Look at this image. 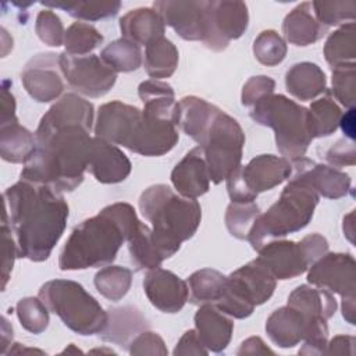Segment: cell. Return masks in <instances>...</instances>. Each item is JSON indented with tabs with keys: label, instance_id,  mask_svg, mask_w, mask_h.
Here are the masks:
<instances>
[{
	"label": "cell",
	"instance_id": "obj_1",
	"mask_svg": "<svg viewBox=\"0 0 356 356\" xmlns=\"http://www.w3.org/2000/svg\"><path fill=\"white\" fill-rule=\"evenodd\" d=\"M18 257L44 261L60 241L68 218V204L54 189L19 179L3 193Z\"/></svg>",
	"mask_w": 356,
	"mask_h": 356
},
{
	"label": "cell",
	"instance_id": "obj_2",
	"mask_svg": "<svg viewBox=\"0 0 356 356\" xmlns=\"http://www.w3.org/2000/svg\"><path fill=\"white\" fill-rule=\"evenodd\" d=\"M90 128L79 122H51L40 118L36 146L25 160L21 179L71 192L83 181L92 140Z\"/></svg>",
	"mask_w": 356,
	"mask_h": 356
},
{
	"label": "cell",
	"instance_id": "obj_3",
	"mask_svg": "<svg viewBox=\"0 0 356 356\" xmlns=\"http://www.w3.org/2000/svg\"><path fill=\"white\" fill-rule=\"evenodd\" d=\"M139 222L129 203L106 206L72 229L58 257L60 270H85L113 263Z\"/></svg>",
	"mask_w": 356,
	"mask_h": 356
},
{
	"label": "cell",
	"instance_id": "obj_4",
	"mask_svg": "<svg viewBox=\"0 0 356 356\" xmlns=\"http://www.w3.org/2000/svg\"><path fill=\"white\" fill-rule=\"evenodd\" d=\"M95 134L147 157L168 153L179 138L174 122L147 115L143 110L120 100L99 107Z\"/></svg>",
	"mask_w": 356,
	"mask_h": 356
},
{
	"label": "cell",
	"instance_id": "obj_5",
	"mask_svg": "<svg viewBox=\"0 0 356 356\" xmlns=\"http://www.w3.org/2000/svg\"><path fill=\"white\" fill-rule=\"evenodd\" d=\"M139 209L152 224V238L163 260L174 256L181 243L193 236L202 218L196 199L178 195L165 184L145 189L139 197Z\"/></svg>",
	"mask_w": 356,
	"mask_h": 356
},
{
	"label": "cell",
	"instance_id": "obj_6",
	"mask_svg": "<svg viewBox=\"0 0 356 356\" xmlns=\"http://www.w3.org/2000/svg\"><path fill=\"white\" fill-rule=\"evenodd\" d=\"M289 178L280 199L266 213H260L253 222L246 241L254 250L274 239L303 229L314 214L320 195L293 164Z\"/></svg>",
	"mask_w": 356,
	"mask_h": 356
},
{
	"label": "cell",
	"instance_id": "obj_7",
	"mask_svg": "<svg viewBox=\"0 0 356 356\" xmlns=\"http://www.w3.org/2000/svg\"><path fill=\"white\" fill-rule=\"evenodd\" d=\"M250 117L275 134V145L289 161L306 154L313 140L309 128V110L284 95H267L252 106Z\"/></svg>",
	"mask_w": 356,
	"mask_h": 356
},
{
	"label": "cell",
	"instance_id": "obj_8",
	"mask_svg": "<svg viewBox=\"0 0 356 356\" xmlns=\"http://www.w3.org/2000/svg\"><path fill=\"white\" fill-rule=\"evenodd\" d=\"M38 296L49 312L57 314L64 325L79 335L100 334L107 324V312L75 281H47L40 286Z\"/></svg>",
	"mask_w": 356,
	"mask_h": 356
},
{
	"label": "cell",
	"instance_id": "obj_9",
	"mask_svg": "<svg viewBox=\"0 0 356 356\" xmlns=\"http://www.w3.org/2000/svg\"><path fill=\"white\" fill-rule=\"evenodd\" d=\"M243 145L245 134L239 122L218 110L199 143L213 184L227 179L241 165Z\"/></svg>",
	"mask_w": 356,
	"mask_h": 356
},
{
	"label": "cell",
	"instance_id": "obj_10",
	"mask_svg": "<svg viewBox=\"0 0 356 356\" xmlns=\"http://www.w3.org/2000/svg\"><path fill=\"white\" fill-rule=\"evenodd\" d=\"M327 250V239L316 232L306 235L299 242L274 239L257 250L256 259L275 280H291L307 271Z\"/></svg>",
	"mask_w": 356,
	"mask_h": 356
},
{
	"label": "cell",
	"instance_id": "obj_11",
	"mask_svg": "<svg viewBox=\"0 0 356 356\" xmlns=\"http://www.w3.org/2000/svg\"><path fill=\"white\" fill-rule=\"evenodd\" d=\"M291 174L292 163L288 159L260 154L227 177V191L232 202H254L259 193L278 186Z\"/></svg>",
	"mask_w": 356,
	"mask_h": 356
},
{
	"label": "cell",
	"instance_id": "obj_12",
	"mask_svg": "<svg viewBox=\"0 0 356 356\" xmlns=\"http://www.w3.org/2000/svg\"><path fill=\"white\" fill-rule=\"evenodd\" d=\"M248 6L238 0L206 1L203 43L213 51L225 50L248 29Z\"/></svg>",
	"mask_w": 356,
	"mask_h": 356
},
{
	"label": "cell",
	"instance_id": "obj_13",
	"mask_svg": "<svg viewBox=\"0 0 356 356\" xmlns=\"http://www.w3.org/2000/svg\"><path fill=\"white\" fill-rule=\"evenodd\" d=\"M58 63L67 83L88 97L104 96L117 79V72L95 54L71 56L64 51L58 54Z\"/></svg>",
	"mask_w": 356,
	"mask_h": 356
},
{
	"label": "cell",
	"instance_id": "obj_14",
	"mask_svg": "<svg viewBox=\"0 0 356 356\" xmlns=\"http://www.w3.org/2000/svg\"><path fill=\"white\" fill-rule=\"evenodd\" d=\"M307 281L316 288L335 292L342 298L355 296L356 263L349 253H325L313 263Z\"/></svg>",
	"mask_w": 356,
	"mask_h": 356
},
{
	"label": "cell",
	"instance_id": "obj_15",
	"mask_svg": "<svg viewBox=\"0 0 356 356\" xmlns=\"http://www.w3.org/2000/svg\"><path fill=\"white\" fill-rule=\"evenodd\" d=\"M58 54L40 53L32 57L21 72V82L28 95L39 102L56 100L64 90Z\"/></svg>",
	"mask_w": 356,
	"mask_h": 356
},
{
	"label": "cell",
	"instance_id": "obj_16",
	"mask_svg": "<svg viewBox=\"0 0 356 356\" xmlns=\"http://www.w3.org/2000/svg\"><path fill=\"white\" fill-rule=\"evenodd\" d=\"M153 8L164 25L171 26L185 40H203L206 1L163 0L154 1Z\"/></svg>",
	"mask_w": 356,
	"mask_h": 356
},
{
	"label": "cell",
	"instance_id": "obj_17",
	"mask_svg": "<svg viewBox=\"0 0 356 356\" xmlns=\"http://www.w3.org/2000/svg\"><path fill=\"white\" fill-rule=\"evenodd\" d=\"M143 289L150 303L163 313H178L189 298L188 284L174 273L160 267L146 273Z\"/></svg>",
	"mask_w": 356,
	"mask_h": 356
},
{
	"label": "cell",
	"instance_id": "obj_18",
	"mask_svg": "<svg viewBox=\"0 0 356 356\" xmlns=\"http://www.w3.org/2000/svg\"><path fill=\"white\" fill-rule=\"evenodd\" d=\"M131 161L114 143L95 136L88 171L102 184H118L131 174Z\"/></svg>",
	"mask_w": 356,
	"mask_h": 356
},
{
	"label": "cell",
	"instance_id": "obj_19",
	"mask_svg": "<svg viewBox=\"0 0 356 356\" xmlns=\"http://www.w3.org/2000/svg\"><path fill=\"white\" fill-rule=\"evenodd\" d=\"M171 182L179 195L189 199H196L209 191L210 175L200 146L189 150L174 167Z\"/></svg>",
	"mask_w": 356,
	"mask_h": 356
},
{
	"label": "cell",
	"instance_id": "obj_20",
	"mask_svg": "<svg viewBox=\"0 0 356 356\" xmlns=\"http://www.w3.org/2000/svg\"><path fill=\"white\" fill-rule=\"evenodd\" d=\"M195 331L209 352H222L232 337L234 321L211 303L200 305L195 314Z\"/></svg>",
	"mask_w": 356,
	"mask_h": 356
},
{
	"label": "cell",
	"instance_id": "obj_21",
	"mask_svg": "<svg viewBox=\"0 0 356 356\" xmlns=\"http://www.w3.org/2000/svg\"><path fill=\"white\" fill-rule=\"evenodd\" d=\"M292 164L302 171L309 184L320 196L328 199H339L350 191L349 175L335 167L317 164L305 157L292 160Z\"/></svg>",
	"mask_w": 356,
	"mask_h": 356
},
{
	"label": "cell",
	"instance_id": "obj_22",
	"mask_svg": "<svg viewBox=\"0 0 356 356\" xmlns=\"http://www.w3.org/2000/svg\"><path fill=\"white\" fill-rule=\"evenodd\" d=\"M108 320L99 337L104 342H111L128 349L129 343L149 328L145 316L134 306L110 307Z\"/></svg>",
	"mask_w": 356,
	"mask_h": 356
},
{
	"label": "cell",
	"instance_id": "obj_23",
	"mask_svg": "<svg viewBox=\"0 0 356 356\" xmlns=\"http://www.w3.org/2000/svg\"><path fill=\"white\" fill-rule=\"evenodd\" d=\"M165 25L154 8L140 7L128 11L120 18V31L124 39L147 46L164 36Z\"/></svg>",
	"mask_w": 356,
	"mask_h": 356
},
{
	"label": "cell",
	"instance_id": "obj_24",
	"mask_svg": "<svg viewBox=\"0 0 356 356\" xmlns=\"http://www.w3.org/2000/svg\"><path fill=\"white\" fill-rule=\"evenodd\" d=\"M288 305L298 309L310 323H327L337 310L335 298L325 289L299 285L288 296Z\"/></svg>",
	"mask_w": 356,
	"mask_h": 356
},
{
	"label": "cell",
	"instance_id": "obj_25",
	"mask_svg": "<svg viewBox=\"0 0 356 356\" xmlns=\"http://www.w3.org/2000/svg\"><path fill=\"white\" fill-rule=\"evenodd\" d=\"M220 108L204 99L186 96L178 102L177 125L193 140L200 143L210 122Z\"/></svg>",
	"mask_w": 356,
	"mask_h": 356
},
{
	"label": "cell",
	"instance_id": "obj_26",
	"mask_svg": "<svg viewBox=\"0 0 356 356\" xmlns=\"http://www.w3.org/2000/svg\"><path fill=\"white\" fill-rule=\"evenodd\" d=\"M324 29L316 21L312 3L305 1L298 4L292 11L286 14L282 22V33L286 42L295 46H307L317 42Z\"/></svg>",
	"mask_w": 356,
	"mask_h": 356
},
{
	"label": "cell",
	"instance_id": "obj_27",
	"mask_svg": "<svg viewBox=\"0 0 356 356\" xmlns=\"http://www.w3.org/2000/svg\"><path fill=\"white\" fill-rule=\"evenodd\" d=\"M138 95L143 103V113L147 115L171 121L177 125L178 103L172 88L159 79L143 81L138 88Z\"/></svg>",
	"mask_w": 356,
	"mask_h": 356
},
{
	"label": "cell",
	"instance_id": "obj_28",
	"mask_svg": "<svg viewBox=\"0 0 356 356\" xmlns=\"http://www.w3.org/2000/svg\"><path fill=\"white\" fill-rule=\"evenodd\" d=\"M325 74L323 70L309 61L293 64L285 75L286 90L299 100H313L325 92Z\"/></svg>",
	"mask_w": 356,
	"mask_h": 356
},
{
	"label": "cell",
	"instance_id": "obj_29",
	"mask_svg": "<svg viewBox=\"0 0 356 356\" xmlns=\"http://www.w3.org/2000/svg\"><path fill=\"white\" fill-rule=\"evenodd\" d=\"M36 146V136L18 120L0 122V154L8 163H25Z\"/></svg>",
	"mask_w": 356,
	"mask_h": 356
},
{
	"label": "cell",
	"instance_id": "obj_30",
	"mask_svg": "<svg viewBox=\"0 0 356 356\" xmlns=\"http://www.w3.org/2000/svg\"><path fill=\"white\" fill-rule=\"evenodd\" d=\"M231 274L241 282L254 306L267 302L277 286V280L257 259L239 267Z\"/></svg>",
	"mask_w": 356,
	"mask_h": 356
},
{
	"label": "cell",
	"instance_id": "obj_31",
	"mask_svg": "<svg viewBox=\"0 0 356 356\" xmlns=\"http://www.w3.org/2000/svg\"><path fill=\"white\" fill-rule=\"evenodd\" d=\"M178 58L179 54L175 44L163 36L146 46L143 65L152 79H161L175 72Z\"/></svg>",
	"mask_w": 356,
	"mask_h": 356
},
{
	"label": "cell",
	"instance_id": "obj_32",
	"mask_svg": "<svg viewBox=\"0 0 356 356\" xmlns=\"http://www.w3.org/2000/svg\"><path fill=\"white\" fill-rule=\"evenodd\" d=\"M227 277L217 270L202 268L195 271L186 281L189 289L188 300L193 305H214L225 288Z\"/></svg>",
	"mask_w": 356,
	"mask_h": 356
},
{
	"label": "cell",
	"instance_id": "obj_33",
	"mask_svg": "<svg viewBox=\"0 0 356 356\" xmlns=\"http://www.w3.org/2000/svg\"><path fill=\"white\" fill-rule=\"evenodd\" d=\"M127 242L131 261L138 271L152 270L160 267L163 263V257L160 256L152 238V228H149L146 224L139 222Z\"/></svg>",
	"mask_w": 356,
	"mask_h": 356
},
{
	"label": "cell",
	"instance_id": "obj_34",
	"mask_svg": "<svg viewBox=\"0 0 356 356\" xmlns=\"http://www.w3.org/2000/svg\"><path fill=\"white\" fill-rule=\"evenodd\" d=\"M307 110L309 128L313 139L328 136L339 127L342 111L328 90H325V96L314 100Z\"/></svg>",
	"mask_w": 356,
	"mask_h": 356
},
{
	"label": "cell",
	"instance_id": "obj_35",
	"mask_svg": "<svg viewBox=\"0 0 356 356\" xmlns=\"http://www.w3.org/2000/svg\"><path fill=\"white\" fill-rule=\"evenodd\" d=\"M324 57L331 68L355 63V22L343 24L339 29L328 36L324 44Z\"/></svg>",
	"mask_w": 356,
	"mask_h": 356
},
{
	"label": "cell",
	"instance_id": "obj_36",
	"mask_svg": "<svg viewBox=\"0 0 356 356\" xmlns=\"http://www.w3.org/2000/svg\"><path fill=\"white\" fill-rule=\"evenodd\" d=\"M44 7L61 8L71 17L85 21H97L108 17H114L121 7L117 0L108 1H72V0H56V1H42Z\"/></svg>",
	"mask_w": 356,
	"mask_h": 356
},
{
	"label": "cell",
	"instance_id": "obj_37",
	"mask_svg": "<svg viewBox=\"0 0 356 356\" xmlns=\"http://www.w3.org/2000/svg\"><path fill=\"white\" fill-rule=\"evenodd\" d=\"M100 58L114 72H131L140 67L142 51L139 44L121 38L107 44L102 50Z\"/></svg>",
	"mask_w": 356,
	"mask_h": 356
},
{
	"label": "cell",
	"instance_id": "obj_38",
	"mask_svg": "<svg viewBox=\"0 0 356 356\" xmlns=\"http://www.w3.org/2000/svg\"><path fill=\"white\" fill-rule=\"evenodd\" d=\"M132 284V271L121 266H106L95 275V286L97 292L108 300L117 302L122 299Z\"/></svg>",
	"mask_w": 356,
	"mask_h": 356
},
{
	"label": "cell",
	"instance_id": "obj_39",
	"mask_svg": "<svg viewBox=\"0 0 356 356\" xmlns=\"http://www.w3.org/2000/svg\"><path fill=\"white\" fill-rule=\"evenodd\" d=\"M103 42L102 33L90 24L74 22L64 35L65 53L71 56H88Z\"/></svg>",
	"mask_w": 356,
	"mask_h": 356
},
{
	"label": "cell",
	"instance_id": "obj_40",
	"mask_svg": "<svg viewBox=\"0 0 356 356\" xmlns=\"http://www.w3.org/2000/svg\"><path fill=\"white\" fill-rule=\"evenodd\" d=\"M312 10L316 21L320 26L327 31V28L353 22L356 15V3L353 0L346 1H312Z\"/></svg>",
	"mask_w": 356,
	"mask_h": 356
},
{
	"label": "cell",
	"instance_id": "obj_41",
	"mask_svg": "<svg viewBox=\"0 0 356 356\" xmlns=\"http://www.w3.org/2000/svg\"><path fill=\"white\" fill-rule=\"evenodd\" d=\"M260 214L254 202H231L225 211V225L238 239H248L254 220Z\"/></svg>",
	"mask_w": 356,
	"mask_h": 356
},
{
	"label": "cell",
	"instance_id": "obj_42",
	"mask_svg": "<svg viewBox=\"0 0 356 356\" xmlns=\"http://www.w3.org/2000/svg\"><path fill=\"white\" fill-rule=\"evenodd\" d=\"M17 317L24 330L32 334H42L49 325V309L40 298H22L17 306Z\"/></svg>",
	"mask_w": 356,
	"mask_h": 356
},
{
	"label": "cell",
	"instance_id": "obj_43",
	"mask_svg": "<svg viewBox=\"0 0 356 356\" xmlns=\"http://www.w3.org/2000/svg\"><path fill=\"white\" fill-rule=\"evenodd\" d=\"M285 40L273 29L259 33L253 42V54L259 63L267 67L280 64L286 56Z\"/></svg>",
	"mask_w": 356,
	"mask_h": 356
},
{
	"label": "cell",
	"instance_id": "obj_44",
	"mask_svg": "<svg viewBox=\"0 0 356 356\" xmlns=\"http://www.w3.org/2000/svg\"><path fill=\"white\" fill-rule=\"evenodd\" d=\"M332 70V93L345 107H355L356 102V64H345Z\"/></svg>",
	"mask_w": 356,
	"mask_h": 356
},
{
	"label": "cell",
	"instance_id": "obj_45",
	"mask_svg": "<svg viewBox=\"0 0 356 356\" xmlns=\"http://www.w3.org/2000/svg\"><path fill=\"white\" fill-rule=\"evenodd\" d=\"M35 32L39 39L51 47H58L64 43V26L60 17L49 8L40 10L36 15Z\"/></svg>",
	"mask_w": 356,
	"mask_h": 356
},
{
	"label": "cell",
	"instance_id": "obj_46",
	"mask_svg": "<svg viewBox=\"0 0 356 356\" xmlns=\"http://www.w3.org/2000/svg\"><path fill=\"white\" fill-rule=\"evenodd\" d=\"M1 239H3V268H1V278H3V291L6 289V285L10 280L14 260L18 257V250H17V243L8 222V218L6 213H3V221H1Z\"/></svg>",
	"mask_w": 356,
	"mask_h": 356
},
{
	"label": "cell",
	"instance_id": "obj_47",
	"mask_svg": "<svg viewBox=\"0 0 356 356\" xmlns=\"http://www.w3.org/2000/svg\"><path fill=\"white\" fill-rule=\"evenodd\" d=\"M275 82L270 76L257 75L252 76L242 88V104L243 106H253L261 97L271 95L274 92Z\"/></svg>",
	"mask_w": 356,
	"mask_h": 356
},
{
	"label": "cell",
	"instance_id": "obj_48",
	"mask_svg": "<svg viewBox=\"0 0 356 356\" xmlns=\"http://www.w3.org/2000/svg\"><path fill=\"white\" fill-rule=\"evenodd\" d=\"M131 355H167L168 350L163 338L152 331L140 332L128 346Z\"/></svg>",
	"mask_w": 356,
	"mask_h": 356
},
{
	"label": "cell",
	"instance_id": "obj_49",
	"mask_svg": "<svg viewBox=\"0 0 356 356\" xmlns=\"http://www.w3.org/2000/svg\"><path fill=\"white\" fill-rule=\"evenodd\" d=\"M355 140L339 139L334 143L324 154V159L331 164V167L339 168L343 165H353L355 164Z\"/></svg>",
	"mask_w": 356,
	"mask_h": 356
},
{
	"label": "cell",
	"instance_id": "obj_50",
	"mask_svg": "<svg viewBox=\"0 0 356 356\" xmlns=\"http://www.w3.org/2000/svg\"><path fill=\"white\" fill-rule=\"evenodd\" d=\"M172 353H174V356H178V355H207L209 350L200 342L196 331L189 330L181 337V339L178 341Z\"/></svg>",
	"mask_w": 356,
	"mask_h": 356
},
{
	"label": "cell",
	"instance_id": "obj_51",
	"mask_svg": "<svg viewBox=\"0 0 356 356\" xmlns=\"http://www.w3.org/2000/svg\"><path fill=\"white\" fill-rule=\"evenodd\" d=\"M355 338L349 335H337L330 343H327V355H353Z\"/></svg>",
	"mask_w": 356,
	"mask_h": 356
},
{
	"label": "cell",
	"instance_id": "obj_52",
	"mask_svg": "<svg viewBox=\"0 0 356 356\" xmlns=\"http://www.w3.org/2000/svg\"><path fill=\"white\" fill-rule=\"evenodd\" d=\"M14 120H18L15 115V99L4 82L1 86V118H0V122H8V121H14Z\"/></svg>",
	"mask_w": 356,
	"mask_h": 356
},
{
	"label": "cell",
	"instance_id": "obj_53",
	"mask_svg": "<svg viewBox=\"0 0 356 356\" xmlns=\"http://www.w3.org/2000/svg\"><path fill=\"white\" fill-rule=\"evenodd\" d=\"M266 353H274L270 348L266 346V343L259 337H250L246 341L242 342L238 355H266Z\"/></svg>",
	"mask_w": 356,
	"mask_h": 356
},
{
	"label": "cell",
	"instance_id": "obj_54",
	"mask_svg": "<svg viewBox=\"0 0 356 356\" xmlns=\"http://www.w3.org/2000/svg\"><path fill=\"white\" fill-rule=\"evenodd\" d=\"M339 127L342 128V132L345 136L350 140H355V107L349 108L339 121Z\"/></svg>",
	"mask_w": 356,
	"mask_h": 356
},
{
	"label": "cell",
	"instance_id": "obj_55",
	"mask_svg": "<svg viewBox=\"0 0 356 356\" xmlns=\"http://www.w3.org/2000/svg\"><path fill=\"white\" fill-rule=\"evenodd\" d=\"M11 339H13V327L10 325L6 317H1V339H0L1 355L7 353V346L11 345Z\"/></svg>",
	"mask_w": 356,
	"mask_h": 356
},
{
	"label": "cell",
	"instance_id": "obj_56",
	"mask_svg": "<svg viewBox=\"0 0 356 356\" xmlns=\"http://www.w3.org/2000/svg\"><path fill=\"white\" fill-rule=\"evenodd\" d=\"M355 299H356V296L342 298V316L352 325H355V323H356V320H355Z\"/></svg>",
	"mask_w": 356,
	"mask_h": 356
},
{
	"label": "cell",
	"instance_id": "obj_57",
	"mask_svg": "<svg viewBox=\"0 0 356 356\" xmlns=\"http://www.w3.org/2000/svg\"><path fill=\"white\" fill-rule=\"evenodd\" d=\"M25 353H42V350L39 349H29V348H25L22 346L21 343H13V348H10V350L6 353V355H25Z\"/></svg>",
	"mask_w": 356,
	"mask_h": 356
},
{
	"label": "cell",
	"instance_id": "obj_58",
	"mask_svg": "<svg viewBox=\"0 0 356 356\" xmlns=\"http://www.w3.org/2000/svg\"><path fill=\"white\" fill-rule=\"evenodd\" d=\"M70 352H75V353H79L81 350H79V349H76V348L74 346V343H71V345H70V348L64 350V353H70Z\"/></svg>",
	"mask_w": 356,
	"mask_h": 356
}]
</instances>
